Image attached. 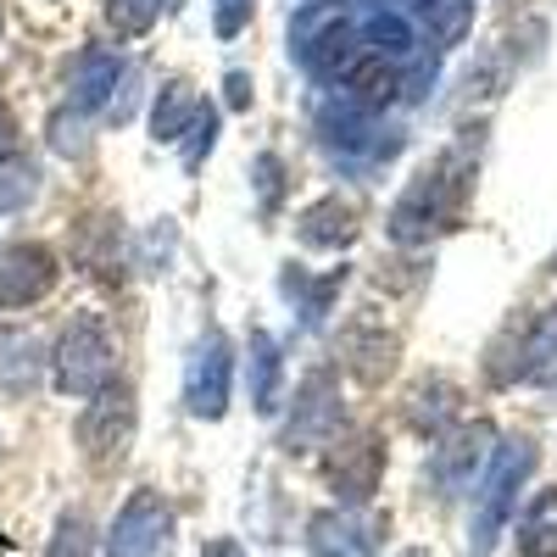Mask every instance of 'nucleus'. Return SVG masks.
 Masks as SVG:
<instances>
[{
  "mask_svg": "<svg viewBox=\"0 0 557 557\" xmlns=\"http://www.w3.org/2000/svg\"><path fill=\"white\" fill-rule=\"evenodd\" d=\"M535 469V446L530 441H507L491 462V474L480 485V502H474V530H469V552L474 557H491V546L502 541L507 519H513V502H519V485L530 480Z\"/></svg>",
  "mask_w": 557,
  "mask_h": 557,
  "instance_id": "1",
  "label": "nucleus"
},
{
  "mask_svg": "<svg viewBox=\"0 0 557 557\" xmlns=\"http://www.w3.org/2000/svg\"><path fill=\"white\" fill-rule=\"evenodd\" d=\"M51 374L62 396H101L112 385V335L96 312H78L51 357Z\"/></svg>",
  "mask_w": 557,
  "mask_h": 557,
  "instance_id": "2",
  "label": "nucleus"
},
{
  "mask_svg": "<svg viewBox=\"0 0 557 557\" xmlns=\"http://www.w3.org/2000/svg\"><path fill=\"white\" fill-rule=\"evenodd\" d=\"M457 196H462L457 157L424 168V173H418L407 190H401V201H396V212H391V235H396L401 246H418V240L441 235V228L451 223V212H457Z\"/></svg>",
  "mask_w": 557,
  "mask_h": 557,
  "instance_id": "3",
  "label": "nucleus"
},
{
  "mask_svg": "<svg viewBox=\"0 0 557 557\" xmlns=\"http://www.w3.org/2000/svg\"><path fill=\"white\" fill-rule=\"evenodd\" d=\"M78 446L89 469L112 474L134 446V391L128 385H107L101 396H89V412L78 418Z\"/></svg>",
  "mask_w": 557,
  "mask_h": 557,
  "instance_id": "4",
  "label": "nucleus"
},
{
  "mask_svg": "<svg viewBox=\"0 0 557 557\" xmlns=\"http://www.w3.org/2000/svg\"><path fill=\"white\" fill-rule=\"evenodd\" d=\"M296 57H301V67H307L312 78L341 84V78L368 57V45H362V34H357L341 12H323V17H307V23H301V34H296Z\"/></svg>",
  "mask_w": 557,
  "mask_h": 557,
  "instance_id": "5",
  "label": "nucleus"
},
{
  "mask_svg": "<svg viewBox=\"0 0 557 557\" xmlns=\"http://www.w3.org/2000/svg\"><path fill=\"white\" fill-rule=\"evenodd\" d=\"M107 557H173V507L157 491H134L107 535Z\"/></svg>",
  "mask_w": 557,
  "mask_h": 557,
  "instance_id": "6",
  "label": "nucleus"
},
{
  "mask_svg": "<svg viewBox=\"0 0 557 557\" xmlns=\"http://www.w3.org/2000/svg\"><path fill=\"white\" fill-rule=\"evenodd\" d=\"M228 368H235V357H228V341L223 330H207L190 351V362H184V407H190L196 418H223L228 407Z\"/></svg>",
  "mask_w": 557,
  "mask_h": 557,
  "instance_id": "7",
  "label": "nucleus"
},
{
  "mask_svg": "<svg viewBox=\"0 0 557 557\" xmlns=\"http://www.w3.org/2000/svg\"><path fill=\"white\" fill-rule=\"evenodd\" d=\"M57 251L51 246H7L0 251V307H34L57 290Z\"/></svg>",
  "mask_w": 557,
  "mask_h": 557,
  "instance_id": "8",
  "label": "nucleus"
},
{
  "mask_svg": "<svg viewBox=\"0 0 557 557\" xmlns=\"http://www.w3.org/2000/svg\"><path fill=\"white\" fill-rule=\"evenodd\" d=\"M307 552L312 557H374L380 524L362 519L357 507H323V513L307 519Z\"/></svg>",
  "mask_w": 557,
  "mask_h": 557,
  "instance_id": "9",
  "label": "nucleus"
},
{
  "mask_svg": "<svg viewBox=\"0 0 557 557\" xmlns=\"http://www.w3.org/2000/svg\"><path fill=\"white\" fill-rule=\"evenodd\" d=\"M341 430V401H335V380L330 374H312L301 385V401H296V418L285 430V446L290 451H312V446H330V435Z\"/></svg>",
  "mask_w": 557,
  "mask_h": 557,
  "instance_id": "10",
  "label": "nucleus"
},
{
  "mask_svg": "<svg viewBox=\"0 0 557 557\" xmlns=\"http://www.w3.org/2000/svg\"><path fill=\"white\" fill-rule=\"evenodd\" d=\"M380 469H385V446L380 441H351V446H341L335 451V462H330V480H335V496H341V507H357V502H368L380 491Z\"/></svg>",
  "mask_w": 557,
  "mask_h": 557,
  "instance_id": "11",
  "label": "nucleus"
},
{
  "mask_svg": "<svg viewBox=\"0 0 557 557\" xmlns=\"http://www.w3.org/2000/svg\"><path fill=\"white\" fill-rule=\"evenodd\" d=\"M396 89H401L396 67H391L385 57H374V51H368V57L341 78V96H346L351 107H362V112H385V107L396 101Z\"/></svg>",
  "mask_w": 557,
  "mask_h": 557,
  "instance_id": "12",
  "label": "nucleus"
},
{
  "mask_svg": "<svg viewBox=\"0 0 557 557\" xmlns=\"http://www.w3.org/2000/svg\"><path fill=\"white\" fill-rule=\"evenodd\" d=\"M296 235H301V246H346L357 235V207L341 196H323L296 218Z\"/></svg>",
  "mask_w": 557,
  "mask_h": 557,
  "instance_id": "13",
  "label": "nucleus"
},
{
  "mask_svg": "<svg viewBox=\"0 0 557 557\" xmlns=\"http://www.w3.org/2000/svg\"><path fill=\"white\" fill-rule=\"evenodd\" d=\"M117 78H123V62H117V57L84 51V57L73 62V107H78V112H101V107L112 101Z\"/></svg>",
  "mask_w": 557,
  "mask_h": 557,
  "instance_id": "14",
  "label": "nucleus"
},
{
  "mask_svg": "<svg viewBox=\"0 0 557 557\" xmlns=\"http://www.w3.org/2000/svg\"><path fill=\"white\" fill-rule=\"evenodd\" d=\"M318 128H323V139H330V146H346V151H380V139H374V112L351 107L346 96H341V101H323Z\"/></svg>",
  "mask_w": 557,
  "mask_h": 557,
  "instance_id": "15",
  "label": "nucleus"
},
{
  "mask_svg": "<svg viewBox=\"0 0 557 557\" xmlns=\"http://www.w3.org/2000/svg\"><path fill=\"white\" fill-rule=\"evenodd\" d=\"M201 96H196V89L190 84H184V78H173L168 89H162V96H157V112H151V134L157 139H178V134H190V123L201 117Z\"/></svg>",
  "mask_w": 557,
  "mask_h": 557,
  "instance_id": "16",
  "label": "nucleus"
},
{
  "mask_svg": "<svg viewBox=\"0 0 557 557\" xmlns=\"http://www.w3.org/2000/svg\"><path fill=\"white\" fill-rule=\"evenodd\" d=\"M519 552L524 557H557V491H535V502L524 507Z\"/></svg>",
  "mask_w": 557,
  "mask_h": 557,
  "instance_id": "17",
  "label": "nucleus"
},
{
  "mask_svg": "<svg viewBox=\"0 0 557 557\" xmlns=\"http://www.w3.org/2000/svg\"><path fill=\"white\" fill-rule=\"evenodd\" d=\"M485 435H491V430H485V424H474V430H462L457 441H446V446L435 451V480H441L446 491L469 485L474 462H480V441H485Z\"/></svg>",
  "mask_w": 557,
  "mask_h": 557,
  "instance_id": "18",
  "label": "nucleus"
},
{
  "mask_svg": "<svg viewBox=\"0 0 557 557\" xmlns=\"http://www.w3.org/2000/svg\"><path fill=\"white\" fill-rule=\"evenodd\" d=\"M362 45H368V51H374V57H407L412 51V45H418V34H412V23L401 17V12H368L362 17Z\"/></svg>",
  "mask_w": 557,
  "mask_h": 557,
  "instance_id": "19",
  "label": "nucleus"
},
{
  "mask_svg": "<svg viewBox=\"0 0 557 557\" xmlns=\"http://www.w3.org/2000/svg\"><path fill=\"white\" fill-rule=\"evenodd\" d=\"M418 23L435 34V45H462L474 28V0H418Z\"/></svg>",
  "mask_w": 557,
  "mask_h": 557,
  "instance_id": "20",
  "label": "nucleus"
},
{
  "mask_svg": "<svg viewBox=\"0 0 557 557\" xmlns=\"http://www.w3.org/2000/svg\"><path fill=\"white\" fill-rule=\"evenodd\" d=\"M251 401L262 407V412H273L278 407V346H273V335H251Z\"/></svg>",
  "mask_w": 557,
  "mask_h": 557,
  "instance_id": "21",
  "label": "nucleus"
},
{
  "mask_svg": "<svg viewBox=\"0 0 557 557\" xmlns=\"http://www.w3.org/2000/svg\"><path fill=\"white\" fill-rule=\"evenodd\" d=\"M552 374H557V312L524 335V362H519V380H552Z\"/></svg>",
  "mask_w": 557,
  "mask_h": 557,
  "instance_id": "22",
  "label": "nucleus"
},
{
  "mask_svg": "<svg viewBox=\"0 0 557 557\" xmlns=\"http://www.w3.org/2000/svg\"><path fill=\"white\" fill-rule=\"evenodd\" d=\"M34 385V341L7 335L0 341V391H28Z\"/></svg>",
  "mask_w": 557,
  "mask_h": 557,
  "instance_id": "23",
  "label": "nucleus"
},
{
  "mask_svg": "<svg viewBox=\"0 0 557 557\" xmlns=\"http://www.w3.org/2000/svg\"><path fill=\"white\" fill-rule=\"evenodd\" d=\"M157 17H162V0H107V23H112L123 39H139Z\"/></svg>",
  "mask_w": 557,
  "mask_h": 557,
  "instance_id": "24",
  "label": "nucleus"
},
{
  "mask_svg": "<svg viewBox=\"0 0 557 557\" xmlns=\"http://www.w3.org/2000/svg\"><path fill=\"white\" fill-rule=\"evenodd\" d=\"M34 168L28 162H17V157H0V212H17V207H28V196H34Z\"/></svg>",
  "mask_w": 557,
  "mask_h": 557,
  "instance_id": "25",
  "label": "nucleus"
},
{
  "mask_svg": "<svg viewBox=\"0 0 557 557\" xmlns=\"http://www.w3.org/2000/svg\"><path fill=\"white\" fill-rule=\"evenodd\" d=\"M89 546H96L89 519L84 513H62L57 519V535H51V552H45V557H89Z\"/></svg>",
  "mask_w": 557,
  "mask_h": 557,
  "instance_id": "26",
  "label": "nucleus"
},
{
  "mask_svg": "<svg viewBox=\"0 0 557 557\" xmlns=\"http://www.w3.org/2000/svg\"><path fill=\"white\" fill-rule=\"evenodd\" d=\"M251 7H257V0H212V28H218V39H235V34L251 23Z\"/></svg>",
  "mask_w": 557,
  "mask_h": 557,
  "instance_id": "27",
  "label": "nucleus"
},
{
  "mask_svg": "<svg viewBox=\"0 0 557 557\" xmlns=\"http://www.w3.org/2000/svg\"><path fill=\"white\" fill-rule=\"evenodd\" d=\"M190 134H196V139H190V151H184V168H201V157L212 151V139H218V112L201 107V117L190 123Z\"/></svg>",
  "mask_w": 557,
  "mask_h": 557,
  "instance_id": "28",
  "label": "nucleus"
},
{
  "mask_svg": "<svg viewBox=\"0 0 557 557\" xmlns=\"http://www.w3.org/2000/svg\"><path fill=\"white\" fill-rule=\"evenodd\" d=\"M251 101V78L246 73H228V107H246Z\"/></svg>",
  "mask_w": 557,
  "mask_h": 557,
  "instance_id": "29",
  "label": "nucleus"
},
{
  "mask_svg": "<svg viewBox=\"0 0 557 557\" xmlns=\"http://www.w3.org/2000/svg\"><path fill=\"white\" fill-rule=\"evenodd\" d=\"M12 139H17V117H12L7 101H0V151H12Z\"/></svg>",
  "mask_w": 557,
  "mask_h": 557,
  "instance_id": "30",
  "label": "nucleus"
},
{
  "mask_svg": "<svg viewBox=\"0 0 557 557\" xmlns=\"http://www.w3.org/2000/svg\"><path fill=\"white\" fill-rule=\"evenodd\" d=\"M201 557H246V552H240V546H235V541H212V546H207V552H201Z\"/></svg>",
  "mask_w": 557,
  "mask_h": 557,
  "instance_id": "31",
  "label": "nucleus"
},
{
  "mask_svg": "<svg viewBox=\"0 0 557 557\" xmlns=\"http://www.w3.org/2000/svg\"><path fill=\"white\" fill-rule=\"evenodd\" d=\"M0 557H7V535H0Z\"/></svg>",
  "mask_w": 557,
  "mask_h": 557,
  "instance_id": "32",
  "label": "nucleus"
}]
</instances>
